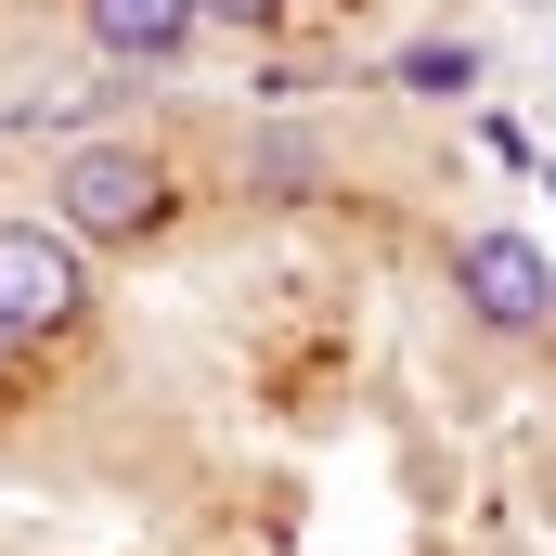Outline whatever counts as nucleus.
<instances>
[{
    "label": "nucleus",
    "mask_w": 556,
    "mask_h": 556,
    "mask_svg": "<svg viewBox=\"0 0 556 556\" xmlns=\"http://www.w3.org/2000/svg\"><path fill=\"white\" fill-rule=\"evenodd\" d=\"M52 220L91 247V260H130V247H155L168 220H181V168L155 155V142L130 130H91L52 155Z\"/></svg>",
    "instance_id": "1"
},
{
    "label": "nucleus",
    "mask_w": 556,
    "mask_h": 556,
    "mask_svg": "<svg viewBox=\"0 0 556 556\" xmlns=\"http://www.w3.org/2000/svg\"><path fill=\"white\" fill-rule=\"evenodd\" d=\"M91 298H104V285H91V247H78L52 207H13V220H0V324H13L26 350L78 337Z\"/></svg>",
    "instance_id": "2"
},
{
    "label": "nucleus",
    "mask_w": 556,
    "mask_h": 556,
    "mask_svg": "<svg viewBox=\"0 0 556 556\" xmlns=\"http://www.w3.org/2000/svg\"><path fill=\"white\" fill-rule=\"evenodd\" d=\"M453 298H466L492 337H544L556 324V260L518 220H479V233H453Z\"/></svg>",
    "instance_id": "3"
},
{
    "label": "nucleus",
    "mask_w": 556,
    "mask_h": 556,
    "mask_svg": "<svg viewBox=\"0 0 556 556\" xmlns=\"http://www.w3.org/2000/svg\"><path fill=\"white\" fill-rule=\"evenodd\" d=\"M78 26H91V52H104L117 78H168V65L207 39L194 0H78Z\"/></svg>",
    "instance_id": "4"
},
{
    "label": "nucleus",
    "mask_w": 556,
    "mask_h": 556,
    "mask_svg": "<svg viewBox=\"0 0 556 556\" xmlns=\"http://www.w3.org/2000/svg\"><path fill=\"white\" fill-rule=\"evenodd\" d=\"M479 78H492L479 39H402V52H389V91H402V104H479Z\"/></svg>",
    "instance_id": "5"
},
{
    "label": "nucleus",
    "mask_w": 556,
    "mask_h": 556,
    "mask_svg": "<svg viewBox=\"0 0 556 556\" xmlns=\"http://www.w3.org/2000/svg\"><path fill=\"white\" fill-rule=\"evenodd\" d=\"M207 26H285V0H194Z\"/></svg>",
    "instance_id": "6"
},
{
    "label": "nucleus",
    "mask_w": 556,
    "mask_h": 556,
    "mask_svg": "<svg viewBox=\"0 0 556 556\" xmlns=\"http://www.w3.org/2000/svg\"><path fill=\"white\" fill-rule=\"evenodd\" d=\"M13 363H26V337H13V324H0V376H13Z\"/></svg>",
    "instance_id": "7"
},
{
    "label": "nucleus",
    "mask_w": 556,
    "mask_h": 556,
    "mask_svg": "<svg viewBox=\"0 0 556 556\" xmlns=\"http://www.w3.org/2000/svg\"><path fill=\"white\" fill-rule=\"evenodd\" d=\"M544 194H556V155H544Z\"/></svg>",
    "instance_id": "8"
}]
</instances>
